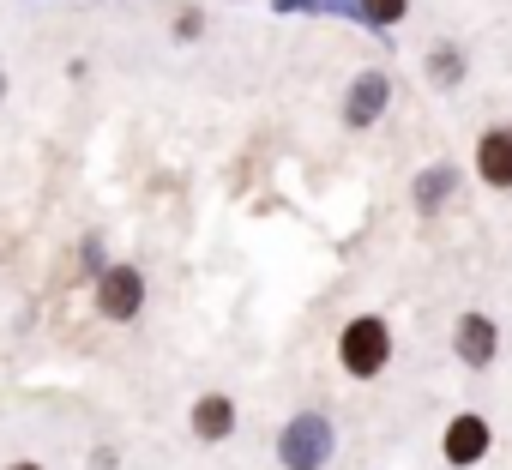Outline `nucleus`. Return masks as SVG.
Wrapping results in <instances>:
<instances>
[{
  "label": "nucleus",
  "mask_w": 512,
  "mask_h": 470,
  "mask_svg": "<svg viewBox=\"0 0 512 470\" xmlns=\"http://www.w3.org/2000/svg\"><path fill=\"white\" fill-rule=\"evenodd\" d=\"M7 470H43V464H7Z\"/></svg>",
  "instance_id": "8"
},
{
  "label": "nucleus",
  "mask_w": 512,
  "mask_h": 470,
  "mask_svg": "<svg viewBox=\"0 0 512 470\" xmlns=\"http://www.w3.org/2000/svg\"><path fill=\"white\" fill-rule=\"evenodd\" d=\"M139 302H145L139 272H127V266L103 272V284H97V308H103V320H133V314H139Z\"/></svg>",
  "instance_id": "2"
},
{
  "label": "nucleus",
  "mask_w": 512,
  "mask_h": 470,
  "mask_svg": "<svg viewBox=\"0 0 512 470\" xmlns=\"http://www.w3.org/2000/svg\"><path fill=\"white\" fill-rule=\"evenodd\" d=\"M488 350H494L488 320H464V326H458V356H464V362H488Z\"/></svg>",
  "instance_id": "6"
},
{
  "label": "nucleus",
  "mask_w": 512,
  "mask_h": 470,
  "mask_svg": "<svg viewBox=\"0 0 512 470\" xmlns=\"http://www.w3.org/2000/svg\"><path fill=\"white\" fill-rule=\"evenodd\" d=\"M482 446H488L482 416H458V422L446 428V458H452V464H476V458H482Z\"/></svg>",
  "instance_id": "4"
},
{
  "label": "nucleus",
  "mask_w": 512,
  "mask_h": 470,
  "mask_svg": "<svg viewBox=\"0 0 512 470\" xmlns=\"http://www.w3.org/2000/svg\"><path fill=\"white\" fill-rule=\"evenodd\" d=\"M362 13L374 25H392V19H404V0H362Z\"/></svg>",
  "instance_id": "7"
},
{
  "label": "nucleus",
  "mask_w": 512,
  "mask_h": 470,
  "mask_svg": "<svg viewBox=\"0 0 512 470\" xmlns=\"http://www.w3.org/2000/svg\"><path fill=\"white\" fill-rule=\"evenodd\" d=\"M229 428H235V404L229 398H199L193 404V434L199 440H223Z\"/></svg>",
  "instance_id": "5"
},
{
  "label": "nucleus",
  "mask_w": 512,
  "mask_h": 470,
  "mask_svg": "<svg viewBox=\"0 0 512 470\" xmlns=\"http://www.w3.org/2000/svg\"><path fill=\"white\" fill-rule=\"evenodd\" d=\"M476 175H482L488 187H512V133H506V127L482 133V145H476Z\"/></svg>",
  "instance_id": "3"
},
{
  "label": "nucleus",
  "mask_w": 512,
  "mask_h": 470,
  "mask_svg": "<svg viewBox=\"0 0 512 470\" xmlns=\"http://www.w3.org/2000/svg\"><path fill=\"white\" fill-rule=\"evenodd\" d=\"M386 350H392L386 320H350V332H344V344H338V356H344L350 374H380V368H386Z\"/></svg>",
  "instance_id": "1"
}]
</instances>
